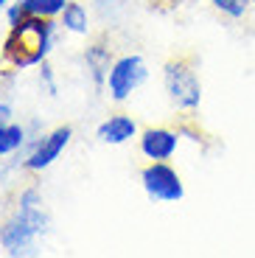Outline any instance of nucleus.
<instances>
[{
    "label": "nucleus",
    "mask_w": 255,
    "mask_h": 258,
    "mask_svg": "<svg viewBox=\"0 0 255 258\" xmlns=\"http://www.w3.org/2000/svg\"><path fill=\"white\" fill-rule=\"evenodd\" d=\"M51 230V213L45 208V200L37 185H28L20 191L17 208L0 225V247L6 255H34L39 250V241Z\"/></svg>",
    "instance_id": "nucleus-1"
},
{
    "label": "nucleus",
    "mask_w": 255,
    "mask_h": 258,
    "mask_svg": "<svg viewBox=\"0 0 255 258\" xmlns=\"http://www.w3.org/2000/svg\"><path fill=\"white\" fill-rule=\"evenodd\" d=\"M59 23L48 17H26L17 26L9 28L6 39H3V51H0V62L6 71H28V68H39L45 59L51 56L53 45H56Z\"/></svg>",
    "instance_id": "nucleus-2"
},
{
    "label": "nucleus",
    "mask_w": 255,
    "mask_h": 258,
    "mask_svg": "<svg viewBox=\"0 0 255 258\" xmlns=\"http://www.w3.org/2000/svg\"><path fill=\"white\" fill-rule=\"evenodd\" d=\"M163 87L174 110L194 115L202 104V79L194 56H171L163 64Z\"/></svg>",
    "instance_id": "nucleus-3"
},
{
    "label": "nucleus",
    "mask_w": 255,
    "mask_h": 258,
    "mask_svg": "<svg viewBox=\"0 0 255 258\" xmlns=\"http://www.w3.org/2000/svg\"><path fill=\"white\" fill-rule=\"evenodd\" d=\"M149 82V64L141 53H123V56H115L112 68H109L107 76V96L109 101L123 104L141 90L143 84Z\"/></svg>",
    "instance_id": "nucleus-4"
},
{
    "label": "nucleus",
    "mask_w": 255,
    "mask_h": 258,
    "mask_svg": "<svg viewBox=\"0 0 255 258\" xmlns=\"http://www.w3.org/2000/svg\"><path fill=\"white\" fill-rule=\"evenodd\" d=\"M73 141V126L71 123H62V126L45 132V135H37L31 143H26V155L20 160V168L23 171H31V174H39V171H48L53 163L62 157V152L71 146Z\"/></svg>",
    "instance_id": "nucleus-5"
},
{
    "label": "nucleus",
    "mask_w": 255,
    "mask_h": 258,
    "mask_svg": "<svg viewBox=\"0 0 255 258\" xmlns=\"http://www.w3.org/2000/svg\"><path fill=\"white\" fill-rule=\"evenodd\" d=\"M141 185L152 202H182L185 200V182L179 171L168 160H152L141 171Z\"/></svg>",
    "instance_id": "nucleus-6"
},
{
    "label": "nucleus",
    "mask_w": 255,
    "mask_h": 258,
    "mask_svg": "<svg viewBox=\"0 0 255 258\" xmlns=\"http://www.w3.org/2000/svg\"><path fill=\"white\" fill-rule=\"evenodd\" d=\"M179 129L171 126H146L138 135V146L146 160H171L179 149Z\"/></svg>",
    "instance_id": "nucleus-7"
},
{
    "label": "nucleus",
    "mask_w": 255,
    "mask_h": 258,
    "mask_svg": "<svg viewBox=\"0 0 255 258\" xmlns=\"http://www.w3.org/2000/svg\"><path fill=\"white\" fill-rule=\"evenodd\" d=\"M138 135H141V126L126 112H112L96 126V138L107 146H123V143L135 141Z\"/></svg>",
    "instance_id": "nucleus-8"
},
{
    "label": "nucleus",
    "mask_w": 255,
    "mask_h": 258,
    "mask_svg": "<svg viewBox=\"0 0 255 258\" xmlns=\"http://www.w3.org/2000/svg\"><path fill=\"white\" fill-rule=\"evenodd\" d=\"M112 62H115L112 51H109V45H104L101 39H96V42H90V45L84 48V64H87L90 79H93L98 93L107 90V76H109Z\"/></svg>",
    "instance_id": "nucleus-9"
},
{
    "label": "nucleus",
    "mask_w": 255,
    "mask_h": 258,
    "mask_svg": "<svg viewBox=\"0 0 255 258\" xmlns=\"http://www.w3.org/2000/svg\"><path fill=\"white\" fill-rule=\"evenodd\" d=\"M59 26L68 34H76V37H87L90 34V12L82 0H68L65 12L59 14Z\"/></svg>",
    "instance_id": "nucleus-10"
},
{
    "label": "nucleus",
    "mask_w": 255,
    "mask_h": 258,
    "mask_svg": "<svg viewBox=\"0 0 255 258\" xmlns=\"http://www.w3.org/2000/svg\"><path fill=\"white\" fill-rule=\"evenodd\" d=\"M28 143V126L23 123H3L0 126V157H12L23 152Z\"/></svg>",
    "instance_id": "nucleus-11"
},
{
    "label": "nucleus",
    "mask_w": 255,
    "mask_h": 258,
    "mask_svg": "<svg viewBox=\"0 0 255 258\" xmlns=\"http://www.w3.org/2000/svg\"><path fill=\"white\" fill-rule=\"evenodd\" d=\"M20 3H23V12L28 17H48V20H56L68 6V0H20Z\"/></svg>",
    "instance_id": "nucleus-12"
},
{
    "label": "nucleus",
    "mask_w": 255,
    "mask_h": 258,
    "mask_svg": "<svg viewBox=\"0 0 255 258\" xmlns=\"http://www.w3.org/2000/svg\"><path fill=\"white\" fill-rule=\"evenodd\" d=\"M208 3L227 20H244L252 9V0H208Z\"/></svg>",
    "instance_id": "nucleus-13"
},
{
    "label": "nucleus",
    "mask_w": 255,
    "mask_h": 258,
    "mask_svg": "<svg viewBox=\"0 0 255 258\" xmlns=\"http://www.w3.org/2000/svg\"><path fill=\"white\" fill-rule=\"evenodd\" d=\"M39 84L48 90V96H56V79H53V68L48 64V59L39 64Z\"/></svg>",
    "instance_id": "nucleus-14"
},
{
    "label": "nucleus",
    "mask_w": 255,
    "mask_h": 258,
    "mask_svg": "<svg viewBox=\"0 0 255 258\" xmlns=\"http://www.w3.org/2000/svg\"><path fill=\"white\" fill-rule=\"evenodd\" d=\"M3 12H6V23H9V28L17 26L20 20H26V17H28V14L23 12V3H20V0H17V3H9V6L3 9Z\"/></svg>",
    "instance_id": "nucleus-15"
},
{
    "label": "nucleus",
    "mask_w": 255,
    "mask_h": 258,
    "mask_svg": "<svg viewBox=\"0 0 255 258\" xmlns=\"http://www.w3.org/2000/svg\"><path fill=\"white\" fill-rule=\"evenodd\" d=\"M12 121H14L12 104H9V101H0V126H3V123H12Z\"/></svg>",
    "instance_id": "nucleus-16"
},
{
    "label": "nucleus",
    "mask_w": 255,
    "mask_h": 258,
    "mask_svg": "<svg viewBox=\"0 0 255 258\" xmlns=\"http://www.w3.org/2000/svg\"><path fill=\"white\" fill-rule=\"evenodd\" d=\"M9 3H12V0H0V12H3V9L9 6Z\"/></svg>",
    "instance_id": "nucleus-17"
},
{
    "label": "nucleus",
    "mask_w": 255,
    "mask_h": 258,
    "mask_svg": "<svg viewBox=\"0 0 255 258\" xmlns=\"http://www.w3.org/2000/svg\"><path fill=\"white\" fill-rule=\"evenodd\" d=\"M252 6H255V0H252Z\"/></svg>",
    "instance_id": "nucleus-18"
}]
</instances>
